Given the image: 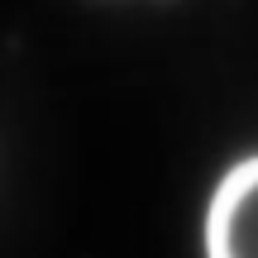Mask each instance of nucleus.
Returning a JSON list of instances; mask_svg holds the SVG:
<instances>
[{"instance_id":"nucleus-1","label":"nucleus","mask_w":258,"mask_h":258,"mask_svg":"<svg viewBox=\"0 0 258 258\" xmlns=\"http://www.w3.org/2000/svg\"><path fill=\"white\" fill-rule=\"evenodd\" d=\"M206 258H258V158L234 163L211 191Z\"/></svg>"}]
</instances>
